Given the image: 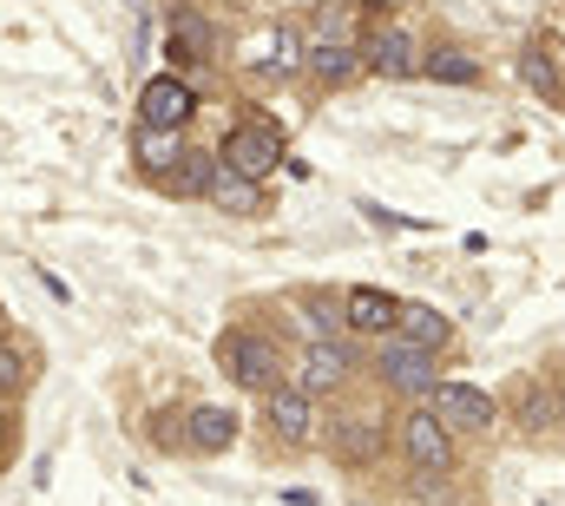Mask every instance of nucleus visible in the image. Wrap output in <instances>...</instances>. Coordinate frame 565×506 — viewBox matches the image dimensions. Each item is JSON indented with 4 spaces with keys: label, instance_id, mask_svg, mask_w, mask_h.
I'll return each instance as SVG.
<instances>
[{
    "label": "nucleus",
    "instance_id": "obj_1",
    "mask_svg": "<svg viewBox=\"0 0 565 506\" xmlns=\"http://www.w3.org/2000/svg\"><path fill=\"white\" fill-rule=\"evenodd\" d=\"M217 369L237 381V388H277L282 376V349L270 342V336H257V329H224L217 336Z\"/></svg>",
    "mask_w": 565,
    "mask_h": 506
},
{
    "label": "nucleus",
    "instance_id": "obj_2",
    "mask_svg": "<svg viewBox=\"0 0 565 506\" xmlns=\"http://www.w3.org/2000/svg\"><path fill=\"white\" fill-rule=\"evenodd\" d=\"M402 454L415 461V474H454V461H460L454 428H447L434 408H408V414H402Z\"/></svg>",
    "mask_w": 565,
    "mask_h": 506
},
{
    "label": "nucleus",
    "instance_id": "obj_3",
    "mask_svg": "<svg viewBox=\"0 0 565 506\" xmlns=\"http://www.w3.org/2000/svg\"><path fill=\"white\" fill-rule=\"evenodd\" d=\"M282 158V131L277 126H231L224 131V145H217V165L224 171H237V178H270Z\"/></svg>",
    "mask_w": 565,
    "mask_h": 506
},
{
    "label": "nucleus",
    "instance_id": "obj_4",
    "mask_svg": "<svg viewBox=\"0 0 565 506\" xmlns=\"http://www.w3.org/2000/svg\"><path fill=\"white\" fill-rule=\"evenodd\" d=\"M198 119V86L184 73H158L139 86V126H164V131H184Z\"/></svg>",
    "mask_w": 565,
    "mask_h": 506
},
{
    "label": "nucleus",
    "instance_id": "obj_5",
    "mask_svg": "<svg viewBox=\"0 0 565 506\" xmlns=\"http://www.w3.org/2000/svg\"><path fill=\"white\" fill-rule=\"evenodd\" d=\"M434 414L454 428V434H487L493 421H500V401L487 394V388H473V381H434Z\"/></svg>",
    "mask_w": 565,
    "mask_h": 506
},
{
    "label": "nucleus",
    "instance_id": "obj_6",
    "mask_svg": "<svg viewBox=\"0 0 565 506\" xmlns=\"http://www.w3.org/2000/svg\"><path fill=\"white\" fill-rule=\"evenodd\" d=\"M355 46H362V73H375V80H415L422 73V40L408 27H375Z\"/></svg>",
    "mask_w": 565,
    "mask_h": 506
},
{
    "label": "nucleus",
    "instance_id": "obj_7",
    "mask_svg": "<svg viewBox=\"0 0 565 506\" xmlns=\"http://www.w3.org/2000/svg\"><path fill=\"white\" fill-rule=\"evenodd\" d=\"M375 369L388 388H402V394H434V349H415V342H402V336H375Z\"/></svg>",
    "mask_w": 565,
    "mask_h": 506
},
{
    "label": "nucleus",
    "instance_id": "obj_8",
    "mask_svg": "<svg viewBox=\"0 0 565 506\" xmlns=\"http://www.w3.org/2000/svg\"><path fill=\"white\" fill-rule=\"evenodd\" d=\"M264 421L282 447H309L316 441V394L309 388H264Z\"/></svg>",
    "mask_w": 565,
    "mask_h": 506
},
{
    "label": "nucleus",
    "instance_id": "obj_9",
    "mask_svg": "<svg viewBox=\"0 0 565 506\" xmlns=\"http://www.w3.org/2000/svg\"><path fill=\"white\" fill-rule=\"evenodd\" d=\"M329 454L342 467H375L382 461V421L375 414H342L329 421Z\"/></svg>",
    "mask_w": 565,
    "mask_h": 506
},
{
    "label": "nucleus",
    "instance_id": "obj_10",
    "mask_svg": "<svg viewBox=\"0 0 565 506\" xmlns=\"http://www.w3.org/2000/svg\"><path fill=\"white\" fill-rule=\"evenodd\" d=\"M349 376H355V349H349L342 336H322V342L302 349V381H296V388L322 394V388H342Z\"/></svg>",
    "mask_w": 565,
    "mask_h": 506
},
{
    "label": "nucleus",
    "instance_id": "obj_11",
    "mask_svg": "<svg viewBox=\"0 0 565 506\" xmlns=\"http://www.w3.org/2000/svg\"><path fill=\"white\" fill-rule=\"evenodd\" d=\"M395 309H402V303H395L388 289H375V283H355V289L342 296V323L362 329V336H388V329H395Z\"/></svg>",
    "mask_w": 565,
    "mask_h": 506
},
{
    "label": "nucleus",
    "instance_id": "obj_12",
    "mask_svg": "<svg viewBox=\"0 0 565 506\" xmlns=\"http://www.w3.org/2000/svg\"><path fill=\"white\" fill-rule=\"evenodd\" d=\"M132 158H139V171L151 178V185H164V178H171V165L184 158V131L132 126Z\"/></svg>",
    "mask_w": 565,
    "mask_h": 506
},
{
    "label": "nucleus",
    "instance_id": "obj_13",
    "mask_svg": "<svg viewBox=\"0 0 565 506\" xmlns=\"http://www.w3.org/2000/svg\"><path fill=\"white\" fill-rule=\"evenodd\" d=\"M231 441H237V414H231V408L204 401V408L184 414V447H191V454H224Z\"/></svg>",
    "mask_w": 565,
    "mask_h": 506
},
{
    "label": "nucleus",
    "instance_id": "obj_14",
    "mask_svg": "<svg viewBox=\"0 0 565 506\" xmlns=\"http://www.w3.org/2000/svg\"><path fill=\"white\" fill-rule=\"evenodd\" d=\"M302 27L296 20H277V33L270 40H257V53H250V66L257 73H270V80H289V73H302Z\"/></svg>",
    "mask_w": 565,
    "mask_h": 506
},
{
    "label": "nucleus",
    "instance_id": "obj_15",
    "mask_svg": "<svg viewBox=\"0 0 565 506\" xmlns=\"http://www.w3.org/2000/svg\"><path fill=\"white\" fill-rule=\"evenodd\" d=\"M302 66H309L322 86H349V80L362 73V46H355V40H316V46L302 53Z\"/></svg>",
    "mask_w": 565,
    "mask_h": 506
},
{
    "label": "nucleus",
    "instance_id": "obj_16",
    "mask_svg": "<svg viewBox=\"0 0 565 506\" xmlns=\"http://www.w3.org/2000/svg\"><path fill=\"white\" fill-rule=\"evenodd\" d=\"M204 198H211L217 211H231V218H257V211H264V185H257V178H237V171H224V165L211 171V191H204Z\"/></svg>",
    "mask_w": 565,
    "mask_h": 506
},
{
    "label": "nucleus",
    "instance_id": "obj_17",
    "mask_svg": "<svg viewBox=\"0 0 565 506\" xmlns=\"http://www.w3.org/2000/svg\"><path fill=\"white\" fill-rule=\"evenodd\" d=\"M388 336H402V342H415V349H440L454 329H447V316L434 309V303H402L395 309V329Z\"/></svg>",
    "mask_w": 565,
    "mask_h": 506
},
{
    "label": "nucleus",
    "instance_id": "obj_18",
    "mask_svg": "<svg viewBox=\"0 0 565 506\" xmlns=\"http://www.w3.org/2000/svg\"><path fill=\"white\" fill-rule=\"evenodd\" d=\"M33 376H40V349H33V342H20V336H0V401L26 394Z\"/></svg>",
    "mask_w": 565,
    "mask_h": 506
},
{
    "label": "nucleus",
    "instance_id": "obj_19",
    "mask_svg": "<svg viewBox=\"0 0 565 506\" xmlns=\"http://www.w3.org/2000/svg\"><path fill=\"white\" fill-rule=\"evenodd\" d=\"M164 53H171V66H198V60L211 53V27H204L198 13H171V27H164Z\"/></svg>",
    "mask_w": 565,
    "mask_h": 506
},
{
    "label": "nucleus",
    "instance_id": "obj_20",
    "mask_svg": "<svg viewBox=\"0 0 565 506\" xmlns=\"http://www.w3.org/2000/svg\"><path fill=\"white\" fill-rule=\"evenodd\" d=\"M211 171H217V151H191V145H184V158L171 165V178H164L158 191H171V198H204V191H211Z\"/></svg>",
    "mask_w": 565,
    "mask_h": 506
},
{
    "label": "nucleus",
    "instance_id": "obj_21",
    "mask_svg": "<svg viewBox=\"0 0 565 506\" xmlns=\"http://www.w3.org/2000/svg\"><path fill=\"white\" fill-rule=\"evenodd\" d=\"M422 73L434 86H473L480 80V60L460 53V46H434V53H422Z\"/></svg>",
    "mask_w": 565,
    "mask_h": 506
},
{
    "label": "nucleus",
    "instance_id": "obj_22",
    "mask_svg": "<svg viewBox=\"0 0 565 506\" xmlns=\"http://www.w3.org/2000/svg\"><path fill=\"white\" fill-rule=\"evenodd\" d=\"M520 80H526L546 106H565V80H559V66H553L546 46H526V53H520Z\"/></svg>",
    "mask_w": 565,
    "mask_h": 506
},
{
    "label": "nucleus",
    "instance_id": "obj_23",
    "mask_svg": "<svg viewBox=\"0 0 565 506\" xmlns=\"http://www.w3.org/2000/svg\"><path fill=\"white\" fill-rule=\"evenodd\" d=\"M302 329H309V342H322V336H342V329H349V323H342V303H309Z\"/></svg>",
    "mask_w": 565,
    "mask_h": 506
},
{
    "label": "nucleus",
    "instance_id": "obj_24",
    "mask_svg": "<svg viewBox=\"0 0 565 506\" xmlns=\"http://www.w3.org/2000/svg\"><path fill=\"white\" fill-rule=\"evenodd\" d=\"M553 414H559V394H546V388H526V394H520V421H526L533 434H540Z\"/></svg>",
    "mask_w": 565,
    "mask_h": 506
},
{
    "label": "nucleus",
    "instance_id": "obj_25",
    "mask_svg": "<svg viewBox=\"0 0 565 506\" xmlns=\"http://www.w3.org/2000/svg\"><path fill=\"white\" fill-rule=\"evenodd\" d=\"M415 500H422V506H447L454 494H447V481H440V474H434V481L422 474V487H415Z\"/></svg>",
    "mask_w": 565,
    "mask_h": 506
},
{
    "label": "nucleus",
    "instance_id": "obj_26",
    "mask_svg": "<svg viewBox=\"0 0 565 506\" xmlns=\"http://www.w3.org/2000/svg\"><path fill=\"white\" fill-rule=\"evenodd\" d=\"M13 441H20V428H13V401H0V461L13 454Z\"/></svg>",
    "mask_w": 565,
    "mask_h": 506
}]
</instances>
